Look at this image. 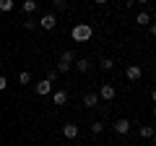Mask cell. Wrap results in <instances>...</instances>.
Returning a JSON list of instances; mask_svg holds the SVG:
<instances>
[{"label":"cell","mask_w":156,"mask_h":146,"mask_svg":"<svg viewBox=\"0 0 156 146\" xmlns=\"http://www.w3.org/2000/svg\"><path fill=\"white\" fill-rule=\"evenodd\" d=\"M70 37H73V42H89L91 37H94V29H91L89 24H76V26L70 29Z\"/></svg>","instance_id":"cell-1"},{"label":"cell","mask_w":156,"mask_h":146,"mask_svg":"<svg viewBox=\"0 0 156 146\" xmlns=\"http://www.w3.org/2000/svg\"><path fill=\"white\" fill-rule=\"evenodd\" d=\"M13 5H16L13 0H0V11H3V13H11V11H13Z\"/></svg>","instance_id":"cell-17"},{"label":"cell","mask_w":156,"mask_h":146,"mask_svg":"<svg viewBox=\"0 0 156 146\" xmlns=\"http://www.w3.org/2000/svg\"><path fill=\"white\" fill-rule=\"evenodd\" d=\"M99 68H101V71H112V68H115V60H112V57H101Z\"/></svg>","instance_id":"cell-16"},{"label":"cell","mask_w":156,"mask_h":146,"mask_svg":"<svg viewBox=\"0 0 156 146\" xmlns=\"http://www.w3.org/2000/svg\"><path fill=\"white\" fill-rule=\"evenodd\" d=\"M73 65H76L78 73H89V71H91V60H89V57H76Z\"/></svg>","instance_id":"cell-9"},{"label":"cell","mask_w":156,"mask_h":146,"mask_svg":"<svg viewBox=\"0 0 156 146\" xmlns=\"http://www.w3.org/2000/svg\"><path fill=\"white\" fill-rule=\"evenodd\" d=\"M96 97H99V99H104V102H112L117 97V89L112 84H101L99 86V91H96Z\"/></svg>","instance_id":"cell-3"},{"label":"cell","mask_w":156,"mask_h":146,"mask_svg":"<svg viewBox=\"0 0 156 146\" xmlns=\"http://www.w3.org/2000/svg\"><path fill=\"white\" fill-rule=\"evenodd\" d=\"M37 5H39V0H23V3H21L23 13H29V16H31V13H37Z\"/></svg>","instance_id":"cell-13"},{"label":"cell","mask_w":156,"mask_h":146,"mask_svg":"<svg viewBox=\"0 0 156 146\" xmlns=\"http://www.w3.org/2000/svg\"><path fill=\"white\" fill-rule=\"evenodd\" d=\"M73 60H76V52H73V50H62V52H60V60H57V63L73 65Z\"/></svg>","instance_id":"cell-12"},{"label":"cell","mask_w":156,"mask_h":146,"mask_svg":"<svg viewBox=\"0 0 156 146\" xmlns=\"http://www.w3.org/2000/svg\"><path fill=\"white\" fill-rule=\"evenodd\" d=\"M37 24H39L42 29H44V31H52V29L57 26V16H55V13H44V16L39 18Z\"/></svg>","instance_id":"cell-4"},{"label":"cell","mask_w":156,"mask_h":146,"mask_svg":"<svg viewBox=\"0 0 156 146\" xmlns=\"http://www.w3.org/2000/svg\"><path fill=\"white\" fill-rule=\"evenodd\" d=\"M23 29H26V31H34V29H37V21H34V18H26V21H23Z\"/></svg>","instance_id":"cell-20"},{"label":"cell","mask_w":156,"mask_h":146,"mask_svg":"<svg viewBox=\"0 0 156 146\" xmlns=\"http://www.w3.org/2000/svg\"><path fill=\"white\" fill-rule=\"evenodd\" d=\"M81 102H83V107H89V110L99 107V97H96V91H86V94L81 97Z\"/></svg>","instance_id":"cell-6"},{"label":"cell","mask_w":156,"mask_h":146,"mask_svg":"<svg viewBox=\"0 0 156 146\" xmlns=\"http://www.w3.org/2000/svg\"><path fill=\"white\" fill-rule=\"evenodd\" d=\"M104 128H107V125L101 123V120H94V123H91V133H94V136H99V133H104Z\"/></svg>","instance_id":"cell-15"},{"label":"cell","mask_w":156,"mask_h":146,"mask_svg":"<svg viewBox=\"0 0 156 146\" xmlns=\"http://www.w3.org/2000/svg\"><path fill=\"white\" fill-rule=\"evenodd\" d=\"M18 84H23V86L31 84V73H29V71H21V73H18Z\"/></svg>","instance_id":"cell-18"},{"label":"cell","mask_w":156,"mask_h":146,"mask_svg":"<svg viewBox=\"0 0 156 146\" xmlns=\"http://www.w3.org/2000/svg\"><path fill=\"white\" fill-rule=\"evenodd\" d=\"M52 104H57V107L68 104V91H65V89H57V91H52Z\"/></svg>","instance_id":"cell-10"},{"label":"cell","mask_w":156,"mask_h":146,"mask_svg":"<svg viewBox=\"0 0 156 146\" xmlns=\"http://www.w3.org/2000/svg\"><path fill=\"white\" fill-rule=\"evenodd\" d=\"M94 3H96V5H104V3H107V0H94Z\"/></svg>","instance_id":"cell-24"},{"label":"cell","mask_w":156,"mask_h":146,"mask_svg":"<svg viewBox=\"0 0 156 146\" xmlns=\"http://www.w3.org/2000/svg\"><path fill=\"white\" fill-rule=\"evenodd\" d=\"M52 8H55L57 13H60V11H65V8H68V0H52Z\"/></svg>","instance_id":"cell-19"},{"label":"cell","mask_w":156,"mask_h":146,"mask_svg":"<svg viewBox=\"0 0 156 146\" xmlns=\"http://www.w3.org/2000/svg\"><path fill=\"white\" fill-rule=\"evenodd\" d=\"M140 138H154V125H140Z\"/></svg>","instance_id":"cell-14"},{"label":"cell","mask_w":156,"mask_h":146,"mask_svg":"<svg viewBox=\"0 0 156 146\" xmlns=\"http://www.w3.org/2000/svg\"><path fill=\"white\" fill-rule=\"evenodd\" d=\"M70 146H81V144H70Z\"/></svg>","instance_id":"cell-26"},{"label":"cell","mask_w":156,"mask_h":146,"mask_svg":"<svg viewBox=\"0 0 156 146\" xmlns=\"http://www.w3.org/2000/svg\"><path fill=\"white\" fill-rule=\"evenodd\" d=\"M8 89V78H5V76H0V91H5Z\"/></svg>","instance_id":"cell-23"},{"label":"cell","mask_w":156,"mask_h":146,"mask_svg":"<svg viewBox=\"0 0 156 146\" xmlns=\"http://www.w3.org/2000/svg\"><path fill=\"white\" fill-rule=\"evenodd\" d=\"M70 68H73V65H65V63H57V68H55V71H57V73H70Z\"/></svg>","instance_id":"cell-22"},{"label":"cell","mask_w":156,"mask_h":146,"mask_svg":"<svg viewBox=\"0 0 156 146\" xmlns=\"http://www.w3.org/2000/svg\"><path fill=\"white\" fill-rule=\"evenodd\" d=\"M57 76H60V73H57L55 68H52V71H47V81H50V84H55V81H57Z\"/></svg>","instance_id":"cell-21"},{"label":"cell","mask_w":156,"mask_h":146,"mask_svg":"<svg viewBox=\"0 0 156 146\" xmlns=\"http://www.w3.org/2000/svg\"><path fill=\"white\" fill-rule=\"evenodd\" d=\"M130 128H133V123H130L128 118H117L115 123H112V130H115L117 136H128V133H130Z\"/></svg>","instance_id":"cell-2"},{"label":"cell","mask_w":156,"mask_h":146,"mask_svg":"<svg viewBox=\"0 0 156 146\" xmlns=\"http://www.w3.org/2000/svg\"><path fill=\"white\" fill-rule=\"evenodd\" d=\"M151 21H154V16H151L148 11H140L138 16H135V24H138V26H148Z\"/></svg>","instance_id":"cell-11"},{"label":"cell","mask_w":156,"mask_h":146,"mask_svg":"<svg viewBox=\"0 0 156 146\" xmlns=\"http://www.w3.org/2000/svg\"><path fill=\"white\" fill-rule=\"evenodd\" d=\"M125 76H128V81H140L143 68H140V65H128V68H125Z\"/></svg>","instance_id":"cell-7"},{"label":"cell","mask_w":156,"mask_h":146,"mask_svg":"<svg viewBox=\"0 0 156 146\" xmlns=\"http://www.w3.org/2000/svg\"><path fill=\"white\" fill-rule=\"evenodd\" d=\"M52 94V84L47 78H42V81H37V97H50Z\"/></svg>","instance_id":"cell-8"},{"label":"cell","mask_w":156,"mask_h":146,"mask_svg":"<svg viewBox=\"0 0 156 146\" xmlns=\"http://www.w3.org/2000/svg\"><path fill=\"white\" fill-rule=\"evenodd\" d=\"M62 136H65L68 141H76L78 136H81V128H78V123H65V125H62Z\"/></svg>","instance_id":"cell-5"},{"label":"cell","mask_w":156,"mask_h":146,"mask_svg":"<svg viewBox=\"0 0 156 146\" xmlns=\"http://www.w3.org/2000/svg\"><path fill=\"white\" fill-rule=\"evenodd\" d=\"M135 3H140V5H146V3H148V0H135Z\"/></svg>","instance_id":"cell-25"}]
</instances>
